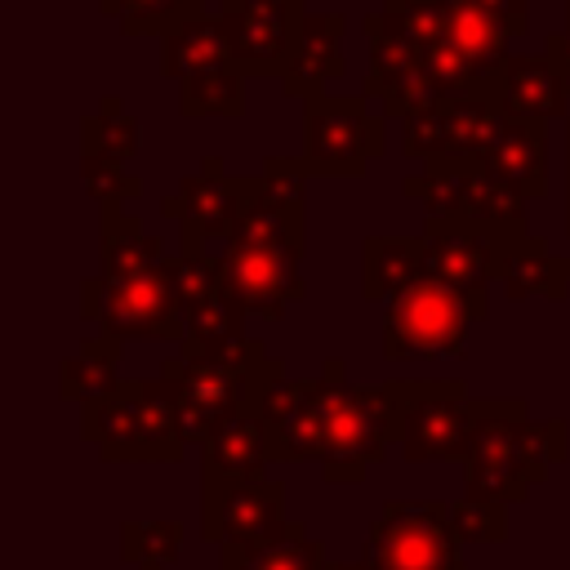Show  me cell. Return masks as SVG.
Wrapping results in <instances>:
<instances>
[{
    "instance_id": "9a60e30c",
    "label": "cell",
    "mask_w": 570,
    "mask_h": 570,
    "mask_svg": "<svg viewBox=\"0 0 570 570\" xmlns=\"http://www.w3.org/2000/svg\"><path fill=\"white\" fill-rule=\"evenodd\" d=\"M232 62L249 80H281L307 27V0H218Z\"/></svg>"
},
{
    "instance_id": "d4e9b609",
    "label": "cell",
    "mask_w": 570,
    "mask_h": 570,
    "mask_svg": "<svg viewBox=\"0 0 570 570\" xmlns=\"http://www.w3.org/2000/svg\"><path fill=\"white\" fill-rule=\"evenodd\" d=\"M423 276H428L423 236H365V245H361V294L370 303H387Z\"/></svg>"
},
{
    "instance_id": "ab89813d",
    "label": "cell",
    "mask_w": 570,
    "mask_h": 570,
    "mask_svg": "<svg viewBox=\"0 0 570 570\" xmlns=\"http://www.w3.org/2000/svg\"><path fill=\"white\" fill-rule=\"evenodd\" d=\"M566 236H570V125H566Z\"/></svg>"
},
{
    "instance_id": "2e32d148",
    "label": "cell",
    "mask_w": 570,
    "mask_h": 570,
    "mask_svg": "<svg viewBox=\"0 0 570 570\" xmlns=\"http://www.w3.org/2000/svg\"><path fill=\"white\" fill-rule=\"evenodd\" d=\"M254 191V174H227L223 156H205L196 174H187L178 183V196L165 200V218H178L183 232V249H200V254H223V245L232 240L245 205Z\"/></svg>"
},
{
    "instance_id": "ba28073f",
    "label": "cell",
    "mask_w": 570,
    "mask_h": 570,
    "mask_svg": "<svg viewBox=\"0 0 570 570\" xmlns=\"http://www.w3.org/2000/svg\"><path fill=\"white\" fill-rule=\"evenodd\" d=\"M401 191L419 200L423 218L432 223H468L503 240L530 236V223H525L530 200L476 160H432L419 174H405Z\"/></svg>"
},
{
    "instance_id": "9c48e42d",
    "label": "cell",
    "mask_w": 570,
    "mask_h": 570,
    "mask_svg": "<svg viewBox=\"0 0 570 570\" xmlns=\"http://www.w3.org/2000/svg\"><path fill=\"white\" fill-rule=\"evenodd\" d=\"M387 151L383 116L365 94H321L303 102V169L321 178H361Z\"/></svg>"
},
{
    "instance_id": "f35d334b",
    "label": "cell",
    "mask_w": 570,
    "mask_h": 570,
    "mask_svg": "<svg viewBox=\"0 0 570 570\" xmlns=\"http://www.w3.org/2000/svg\"><path fill=\"white\" fill-rule=\"evenodd\" d=\"M80 316L98 321L102 316V276H85L80 281Z\"/></svg>"
},
{
    "instance_id": "d590c367",
    "label": "cell",
    "mask_w": 570,
    "mask_h": 570,
    "mask_svg": "<svg viewBox=\"0 0 570 570\" xmlns=\"http://www.w3.org/2000/svg\"><path fill=\"white\" fill-rule=\"evenodd\" d=\"M258 178H263V191L267 196H276V200H285V205H303V191H307V169H303V160H285V156H267L263 160V169H258Z\"/></svg>"
},
{
    "instance_id": "4dcf8cb0",
    "label": "cell",
    "mask_w": 570,
    "mask_h": 570,
    "mask_svg": "<svg viewBox=\"0 0 570 570\" xmlns=\"http://www.w3.org/2000/svg\"><path fill=\"white\" fill-rule=\"evenodd\" d=\"M138 151V120L125 111L120 94H107L94 116L80 125V156H111V160H134Z\"/></svg>"
},
{
    "instance_id": "5b68a950",
    "label": "cell",
    "mask_w": 570,
    "mask_h": 570,
    "mask_svg": "<svg viewBox=\"0 0 570 570\" xmlns=\"http://www.w3.org/2000/svg\"><path fill=\"white\" fill-rule=\"evenodd\" d=\"M80 436L107 463H178L187 441L174 387L156 379H120L116 392L80 405Z\"/></svg>"
},
{
    "instance_id": "e0dca14e",
    "label": "cell",
    "mask_w": 570,
    "mask_h": 570,
    "mask_svg": "<svg viewBox=\"0 0 570 570\" xmlns=\"http://www.w3.org/2000/svg\"><path fill=\"white\" fill-rule=\"evenodd\" d=\"M365 40H370V62H365V98L383 107V116H396V120H410L414 111L432 107V102H445L436 80H432V67L423 62L419 45L383 13L374 9L365 22H361Z\"/></svg>"
},
{
    "instance_id": "7bdbcfd3",
    "label": "cell",
    "mask_w": 570,
    "mask_h": 570,
    "mask_svg": "<svg viewBox=\"0 0 570 570\" xmlns=\"http://www.w3.org/2000/svg\"><path fill=\"white\" fill-rule=\"evenodd\" d=\"M209 4H214V0H209Z\"/></svg>"
},
{
    "instance_id": "52a82bcc",
    "label": "cell",
    "mask_w": 570,
    "mask_h": 570,
    "mask_svg": "<svg viewBox=\"0 0 570 570\" xmlns=\"http://www.w3.org/2000/svg\"><path fill=\"white\" fill-rule=\"evenodd\" d=\"M405 396H410V379L356 387L347 383V365L334 374L330 414H325V450H321V472L330 485H356L365 481L370 463L387 459V445L401 441Z\"/></svg>"
},
{
    "instance_id": "e575fe53",
    "label": "cell",
    "mask_w": 570,
    "mask_h": 570,
    "mask_svg": "<svg viewBox=\"0 0 570 570\" xmlns=\"http://www.w3.org/2000/svg\"><path fill=\"white\" fill-rule=\"evenodd\" d=\"M450 525L459 543H503L508 539V503L463 494L450 503Z\"/></svg>"
},
{
    "instance_id": "83f0119b",
    "label": "cell",
    "mask_w": 570,
    "mask_h": 570,
    "mask_svg": "<svg viewBox=\"0 0 570 570\" xmlns=\"http://www.w3.org/2000/svg\"><path fill=\"white\" fill-rule=\"evenodd\" d=\"M218 570H330V557L303 521H285L281 534L258 548H218Z\"/></svg>"
},
{
    "instance_id": "cb8c5ba5",
    "label": "cell",
    "mask_w": 570,
    "mask_h": 570,
    "mask_svg": "<svg viewBox=\"0 0 570 570\" xmlns=\"http://www.w3.org/2000/svg\"><path fill=\"white\" fill-rule=\"evenodd\" d=\"M343 31H347V18L343 13H307V27H303V40H298V53L289 62V71L281 76V94L285 98H321L330 80L343 76Z\"/></svg>"
},
{
    "instance_id": "277c9868",
    "label": "cell",
    "mask_w": 570,
    "mask_h": 570,
    "mask_svg": "<svg viewBox=\"0 0 570 570\" xmlns=\"http://www.w3.org/2000/svg\"><path fill=\"white\" fill-rule=\"evenodd\" d=\"M379 9L419 45L441 98L485 89L508 58V27L485 0H383Z\"/></svg>"
},
{
    "instance_id": "836d02e7",
    "label": "cell",
    "mask_w": 570,
    "mask_h": 570,
    "mask_svg": "<svg viewBox=\"0 0 570 570\" xmlns=\"http://www.w3.org/2000/svg\"><path fill=\"white\" fill-rule=\"evenodd\" d=\"M80 178H85V191L102 205V214H120L125 200L142 196V178L111 156H80Z\"/></svg>"
},
{
    "instance_id": "30bf717a",
    "label": "cell",
    "mask_w": 570,
    "mask_h": 570,
    "mask_svg": "<svg viewBox=\"0 0 570 570\" xmlns=\"http://www.w3.org/2000/svg\"><path fill=\"white\" fill-rule=\"evenodd\" d=\"M370 570H468L463 543L441 499H396L365 530Z\"/></svg>"
},
{
    "instance_id": "f546056e",
    "label": "cell",
    "mask_w": 570,
    "mask_h": 570,
    "mask_svg": "<svg viewBox=\"0 0 570 570\" xmlns=\"http://www.w3.org/2000/svg\"><path fill=\"white\" fill-rule=\"evenodd\" d=\"M178 111L187 120H205V116H227L236 120L245 111V76L236 62L196 71L187 80H178Z\"/></svg>"
},
{
    "instance_id": "484cf974",
    "label": "cell",
    "mask_w": 570,
    "mask_h": 570,
    "mask_svg": "<svg viewBox=\"0 0 570 570\" xmlns=\"http://www.w3.org/2000/svg\"><path fill=\"white\" fill-rule=\"evenodd\" d=\"M499 281L508 298H566L570 289V258H557L543 236H521L503 249Z\"/></svg>"
},
{
    "instance_id": "60d3db41",
    "label": "cell",
    "mask_w": 570,
    "mask_h": 570,
    "mask_svg": "<svg viewBox=\"0 0 570 570\" xmlns=\"http://www.w3.org/2000/svg\"><path fill=\"white\" fill-rule=\"evenodd\" d=\"M330 570H370L365 561H330Z\"/></svg>"
},
{
    "instance_id": "7402d4cb",
    "label": "cell",
    "mask_w": 570,
    "mask_h": 570,
    "mask_svg": "<svg viewBox=\"0 0 570 570\" xmlns=\"http://www.w3.org/2000/svg\"><path fill=\"white\" fill-rule=\"evenodd\" d=\"M267 463H272V450H267V432H263L258 414L254 410L236 414L223 428H214L200 445V494L263 481Z\"/></svg>"
},
{
    "instance_id": "b9f144b4",
    "label": "cell",
    "mask_w": 570,
    "mask_h": 570,
    "mask_svg": "<svg viewBox=\"0 0 570 570\" xmlns=\"http://www.w3.org/2000/svg\"><path fill=\"white\" fill-rule=\"evenodd\" d=\"M561 31H566V36H570V0H566V27H561Z\"/></svg>"
},
{
    "instance_id": "f1b7e54d",
    "label": "cell",
    "mask_w": 570,
    "mask_h": 570,
    "mask_svg": "<svg viewBox=\"0 0 570 570\" xmlns=\"http://www.w3.org/2000/svg\"><path fill=\"white\" fill-rule=\"evenodd\" d=\"M120 347H125V343L111 338V334L85 338V343L58 365V396H62V401H76V405H89V401L116 392V387H120V374H116Z\"/></svg>"
},
{
    "instance_id": "6da1fadb",
    "label": "cell",
    "mask_w": 570,
    "mask_h": 570,
    "mask_svg": "<svg viewBox=\"0 0 570 570\" xmlns=\"http://www.w3.org/2000/svg\"><path fill=\"white\" fill-rule=\"evenodd\" d=\"M102 334L129 343H183L174 258L134 214H102Z\"/></svg>"
},
{
    "instance_id": "8d00e7d4",
    "label": "cell",
    "mask_w": 570,
    "mask_h": 570,
    "mask_svg": "<svg viewBox=\"0 0 570 570\" xmlns=\"http://www.w3.org/2000/svg\"><path fill=\"white\" fill-rule=\"evenodd\" d=\"M494 13H499V22L508 27V36H521L530 22H525V13H530V0H485Z\"/></svg>"
},
{
    "instance_id": "8992f818",
    "label": "cell",
    "mask_w": 570,
    "mask_h": 570,
    "mask_svg": "<svg viewBox=\"0 0 570 570\" xmlns=\"http://www.w3.org/2000/svg\"><path fill=\"white\" fill-rule=\"evenodd\" d=\"M285 365L267 356V347L258 338H245L227 352H209V356H169L160 361V379L174 387L178 396V414L187 428L191 445H205V436L214 428H223L236 414H249L258 392L267 387L272 374H281Z\"/></svg>"
},
{
    "instance_id": "ac0fdd59",
    "label": "cell",
    "mask_w": 570,
    "mask_h": 570,
    "mask_svg": "<svg viewBox=\"0 0 570 570\" xmlns=\"http://www.w3.org/2000/svg\"><path fill=\"white\" fill-rule=\"evenodd\" d=\"M494 120H499V102L485 85V89L432 102V107L414 111L410 120H401V151L410 160H423V165H432V160H481Z\"/></svg>"
},
{
    "instance_id": "7c38bea8",
    "label": "cell",
    "mask_w": 570,
    "mask_h": 570,
    "mask_svg": "<svg viewBox=\"0 0 570 570\" xmlns=\"http://www.w3.org/2000/svg\"><path fill=\"white\" fill-rule=\"evenodd\" d=\"M343 370L338 356L321 365L312 379H289L285 370L267 379V387L254 401V414L267 432L272 463H321L325 450V414H330V392L334 374Z\"/></svg>"
},
{
    "instance_id": "7a4b0ae2",
    "label": "cell",
    "mask_w": 570,
    "mask_h": 570,
    "mask_svg": "<svg viewBox=\"0 0 570 570\" xmlns=\"http://www.w3.org/2000/svg\"><path fill=\"white\" fill-rule=\"evenodd\" d=\"M303 245H307L303 205H285V200L267 196L263 178L254 174L249 205H245L232 240L218 254L223 285L232 289V298L240 303L245 316L281 321L285 307L307 294L303 272H298Z\"/></svg>"
},
{
    "instance_id": "74e56055",
    "label": "cell",
    "mask_w": 570,
    "mask_h": 570,
    "mask_svg": "<svg viewBox=\"0 0 570 570\" xmlns=\"http://www.w3.org/2000/svg\"><path fill=\"white\" fill-rule=\"evenodd\" d=\"M543 53H548V62L557 67V76H561V85H566V94H570V36H566V31H552V36L543 40Z\"/></svg>"
},
{
    "instance_id": "d6a6232c",
    "label": "cell",
    "mask_w": 570,
    "mask_h": 570,
    "mask_svg": "<svg viewBox=\"0 0 570 570\" xmlns=\"http://www.w3.org/2000/svg\"><path fill=\"white\" fill-rule=\"evenodd\" d=\"M178 552H183V525L169 517L120 525V561H129L134 570H169Z\"/></svg>"
},
{
    "instance_id": "3957f363",
    "label": "cell",
    "mask_w": 570,
    "mask_h": 570,
    "mask_svg": "<svg viewBox=\"0 0 570 570\" xmlns=\"http://www.w3.org/2000/svg\"><path fill=\"white\" fill-rule=\"evenodd\" d=\"M570 436L561 419H530L521 396H476V423L463 450L468 494L494 503H525L530 490L566 459Z\"/></svg>"
},
{
    "instance_id": "603a6c76",
    "label": "cell",
    "mask_w": 570,
    "mask_h": 570,
    "mask_svg": "<svg viewBox=\"0 0 570 570\" xmlns=\"http://www.w3.org/2000/svg\"><path fill=\"white\" fill-rule=\"evenodd\" d=\"M490 94L503 111L525 116V120H570V94L548 62V53H508L499 71L490 76Z\"/></svg>"
},
{
    "instance_id": "d6986e66",
    "label": "cell",
    "mask_w": 570,
    "mask_h": 570,
    "mask_svg": "<svg viewBox=\"0 0 570 570\" xmlns=\"http://www.w3.org/2000/svg\"><path fill=\"white\" fill-rule=\"evenodd\" d=\"M419 236H423L428 276L459 289L481 321L490 312V281H499V263H503V249L512 240L490 236V232L468 227V223H432V218H423Z\"/></svg>"
},
{
    "instance_id": "8fae6325",
    "label": "cell",
    "mask_w": 570,
    "mask_h": 570,
    "mask_svg": "<svg viewBox=\"0 0 570 570\" xmlns=\"http://www.w3.org/2000/svg\"><path fill=\"white\" fill-rule=\"evenodd\" d=\"M476 312L472 303L423 276L410 289H401L396 298H387L383 312V356L387 361H428V356H459L468 343Z\"/></svg>"
},
{
    "instance_id": "ffe728a7",
    "label": "cell",
    "mask_w": 570,
    "mask_h": 570,
    "mask_svg": "<svg viewBox=\"0 0 570 570\" xmlns=\"http://www.w3.org/2000/svg\"><path fill=\"white\" fill-rule=\"evenodd\" d=\"M285 525L281 481H249L218 494H200V539L218 548H258Z\"/></svg>"
},
{
    "instance_id": "4316f807",
    "label": "cell",
    "mask_w": 570,
    "mask_h": 570,
    "mask_svg": "<svg viewBox=\"0 0 570 570\" xmlns=\"http://www.w3.org/2000/svg\"><path fill=\"white\" fill-rule=\"evenodd\" d=\"M223 62H232V40L223 31L218 9H205V13L187 18L183 27H174L160 40V71L169 80H187V76L223 67Z\"/></svg>"
},
{
    "instance_id": "4fadbf2b",
    "label": "cell",
    "mask_w": 570,
    "mask_h": 570,
    "mask_svg": "<svg viewBox=\"0 0 570 570\" xmlns=\"http://www.w3.org/2000/svg\"><path fill=\"white\" fill-rule=\"evenodd\" d=\"M174 294L183 312V356H209L245 343V312L223 285V267L214 254L178 249L174 258Z\"/></svg>"
},
{
    "instance_id": "1f68e13d",
    "label": "cell",
    "mask_w": 570,
    "mask_h": 570,
    "mask_svg": "<svg viewBox=\"0 0 570 570\" xmlns=\"http://www.w3.org/2000/svg\"><path fill=\"white\" fill-rule=\"evenodd\" d=\"M98 4L107 18H116L125 36H160V40L187 18L209 9V0H98Z\"/></svg>"
},
{
    "instance_id": "44dd1931",
    "label": "cell",
    "mask_w": 570,
    "mask_h": 570,
    "mask_svg": "<svg viewBox=\"0 0 570 570\" xmlns=\"http://www.w3.org/2000/svg\"><path fill=\"white\" fill-rule=\"evenodd\" d=\"M476 165H485L494 178L517 187L525 200H543L548 196V125L499 107V120Z\"/></svg>"
},
{
    "instance_id": "5bb4252c",
    "label": "cell",
    "mask_w": 570,
    "mask_h": 570,
    "mask_svg": "<svg viewBox=\"0 0 570 570\" xmlns=\"http://www.w3.org/2000/svg\"><path fill=\"white\" fill-rule=\"evenodd\" d=\"M476 423V396L463 379H410L401 459L405 463H463Z\"/></svg>"
}]
</instances>
